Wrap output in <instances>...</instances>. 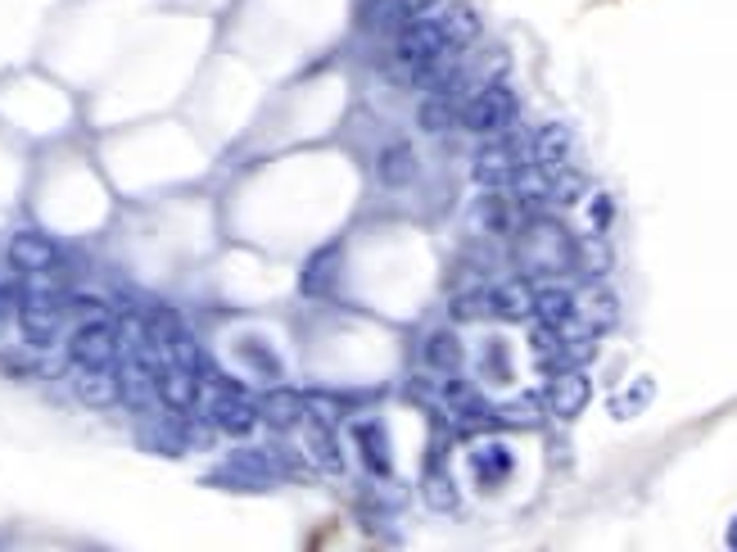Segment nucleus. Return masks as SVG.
Masks as SVG:
<instances>
[{
    "mask_svg": "<svg viewBox=\"0 0 737 552\" xmlns=\"http://www.w3.org/2000/svg\"><path fill=\"white\" fill-rule=\"evenodd\" d=\"M421 498L434 507V511H453L457 507V485H453V475L444 471V466H430L426 471V481H421Z\"/></svg>",
    "mask_w": 737,
    "mask_h": 552,
    "instance_id": "c756f323",
    "label": "nucleus"
},
{
    "mask_svg": "<svg viewBox=\"0 0 737 552\" xmlns=\"http://www.w3.org/2000/svg\"><path fill=\"white\" fill-rule=\"evenodd\" d=\"M606 268H611V249H606V240L598 232L588 240H575V272H583L588 281H602Z\"/></svg>",
    "mask_w": 737,
    "mask_h": 552,
    "instance_id": "cd10ccee",
    "label": "nucleus"
},
{
    "mask_svg": "<svg viewBox=\"0 0 737 552\" xmlns=\"http://www.w3.org/2000/svg\"><path fill=\"white\" fill-rule=\"evenodd\" d=\"M208 421H213L217 430H227V435H249V430L258 426V403H253L240 385L217 381V394H213V403H208Z\"/></svg>",
    "mask_w": 737,
    "mask_h": 552,
    "instance_id": "6e6552de",
    "label": "nucleus"
},
{
    "mask_svg": "<svg viewBox=\"0 0 737 552\" xmlns=\"http://www.w3.org/2000/svg\"><path fill=\"white\" fill-rule=\"evenodd\" d=\"M525 164H530V136H521V132H498V136L485 145V150L475 155L470 172H475V181H480V187L502 191Z\"/></svg>",
    "mask_w": 737,
    "mask_h": 552,
    "instance_id": "7ed1b4c3",
    "label": "nucleus"
},
{
    "mask_svg": "<svg viewBox=\"0 0 737 552\" xmlns=\"http://www.w3.org/2000/svg\"><path fill=\"white\" fill-rule=\"evenodd\" d=\"M511 453L502 449V444H480V449H470V475L480 481L485 489H494V485H502L507 475H511Z\"/></svg>",
    "mask_w": 737,
    "mask_h": 552,
    "instance_id": "b1692460",
    "label": "nucleus"
},
{
    "mask_svg": "<svg viewBox=\"0 0 737 552\" xmlns=\"http://www.w3.org/2000/svg\"><path fill=\"white\" fill-rule=\"evenodd\" d=\"M78 398L87 403V408H114V403L123 398L118 372L114 367H87V372L78 376Z\"/></svg>",
    "mask_w": 737,
    "mask_h": 552,
    "instance_id": "aec40b11",
    "label": "nucleus"
},
{
    "mask_svg": "<svg viewBox=\"0 0 737 552\" xmlns=\"http://www.w3.org/2000/svg\"><path fill=\"white\" fill-rule=\"evenodd\" d=\"M534 317H538V326H552V330L570 326V322H575V294L562 290V285L534 290Z\"/></svg>",
    "mask_w": 737,
    "mask_h": 552,
    "instance_id": "412c9836",
    "label": "nucleus"
},
{
    "mask_svg": "<svg viewBox=\"0 0 737 552\" xmlns=\"http://www.w3.org/2000/svg\"><path fill=\"white\" fill-rule=\"evenodd\" d=\"M434 23L444 27L449 46H470L475 36H480V14H475L470 5H444V10L434 14Z\"/></svg>",
    "mask_w": 737,
    "mask_h": 552,
    "instance_id": "bb28decb",
    "label": "nucleus"
},
{
    "mask_svg": "<svg viewBox=\"0 0 737 552\" xmlns=\"http://www.w3.org/2000/svg\"><path fill=\"white\" fill-rule=\"evenodd\" d=\"M449 46V36H444V27L434 23V14H421V19H408L398 27V42H394V68L398 72H412L430 59V55H439Z\"/></svg>",
    "mask_w": 737,
    "mask_h": 552,
    "instance_id": "39448f33",
    "label": "nucleus"
},
{
    "mask_svg": "<svg viewBox=\"0 0 737 552\" xmlns=\"http://www.w3.org/2000/svg\"><path fill=\"white\" fill-rule=\"evenodd\" d=\"M647 398H651V381H643V385H634L624 398H615V403H611V413H615V417H634Z\"/></svg>",
    "mask_w": 737,
    "mask_h": 552,
    "instance_id": "72a5a7b5",
    "label": "nucleus"
},
{
    "mask_svg": "<svg viewBox=\"0 0 737 552\" xmlns=\"http://www.w3.org/2000/svg\"><path fill=\"white\" fill-rule=\"evenodd\" d=\"M439 0H389V10H394V19L398 23H408V19H421L426 10H434Z\"/></svg>",
    "mask_w": 737,
    "mask_h": 552,
    "instance_id": "f704fd0d",
    "label": "nucleus"
},
{
    "mask_svg": "<svg viewBox=\"0 0 737 552\" xmlns=\"http://www.w3.org/2000/svg\"><path fill=\"white\" fill-rule=\"evenodd\" d=\"M515 119H521V100H515V91L507 82H489L485 91H475L466 104L457 123L466 132H480V136H498V132H511Z\"/></svg>",
    "mask_w": 737,
    "mask_h": 552,
    "instance_id": "f03ea898",
    "label": "nucleus"
},
{
    "mask_svg": "<svg viewBox=\"0 0 737 552\" xmlns=\"http://www.w3.org/2000/svg\"><path fill=\"white\" fill-rule=\"evenodd\" d=\"M376 177L385 181V187H412L417 181V150L408 140L385 145L381 159H376Z\"/></svg>",
    "mask_w": 737,
    "mask_h": 552,
    "instance_id": "6ab92c4d",
    "label": "nucleus"
},
{
    "mask_svg": "<svg viewBox=\"0 0 737 552\" xmlns=\"http://www.w3.org/2000/svg\"><path fill=\"white\" fill-rule=\"evenodd\" d=\"M489 317L498 322H530L534 317V290L530 281H502L489 290Z\"/></svg>",
    "mask_w": 737,
    "mask_h": 552,
    "instance_id": "dca6fc26",
    "label": "nucleus"
},
{
    "mask_svg": "<svg viewBox=\"0 0 737 552\" xmlns=\"http://www.w3.org/2000/svg\"><path fill=\"white\" fill-rule=\"evenodd\" d=\"M588 217H593V232L602 236V232H606V223H611V200H606L602 191L593 195V209H588Z\"/></svg>",
    "mask_w": 737,
    "mask_h": 552,
    "instance_id": "c9c22d12",
    "label": "nucleus"
},
{
    "mask_svg": "<svg viewBox=\"0 0 737 552\" xmlns=\"http://www.w3.org/2000/svg\"><path fill=\"white\" fill-rule=\"evenodd\" d=\"M583 191H588V181L579 177V172H552V187H547V204H579L583 200Z\"/></svg>",
    "mask_w": 737,
    "mask_h": 552,
    "instance_id": "7c9ffc66",
    "label": "nucleus"
},
{
    "mask_svg": "<svg viewBox=\"0 0 737 552\" xmlns=\"http://www.w3.org/2000/svg\"><path fill=\"white\" fill-rule=\"evenodd\" d=\"M140 444L150 449V453H168V458H177V453H186V449H191V435H186V426H181V421L159 417V421H145V426H140Z\"/></svg>",
    "mask_w": 737,
    "mask_h": 552,
    "instance_id": "4be33fe9",
    "label": "nucleus"
},
{
    "mask_svg": "<svg viewBox=\"0 0 737 552\" xmlns=\"http://www.w3.org/2000/svg\"><path fill=\"white\" fill-rule=\"evenodd\" d=\"M276 475H281V466H276V458H272V453H263V449H240V453H231V458H227V466H223V471L208 475V485L268 489V485H276Z\"/></svg>",
    "mask_w": 737,
    "mask_h": 552,
    "instance_id": "0eeeda50",
    "label": "nucleus"
},
{
    "mask_svg": "<svg viewBox=\"0 0 737 552\" xmlns=\"http://www.w3.org/2000/svg\"><path fill=\"white\" fill-rule=\"evenodd\" d=\"M304 449H308L313 466H321V471H330V475L344 471L340 439H336V430H330V421H326L321 413H308V417H304Z\"/></svg>",
    "mask_w": 737,
    "mask_h": 552,
    "instance_id": "4468645a",
    "label": "nucleus"
},
{
    "mask_svg": "<svg viewBox=\"0 0 737 552\" xmlns=\"http://www.w3.org/2000/svg\"><path fill=\"white\" fill-rule=\"evenodd\" d=\"M615 317H620V300L606 290V285H593L583 294V300H575V322H583V326H593V330H606V326H615Z\"/></svg>",
    "mask_w": 737,
    "mask_h": 552,
    "instance_id": "5701e85b",
    "label": "nucleus"
},
{
    "mask_svg": "<svg viewBox=\"0 0 737 552\" xmlns=\"http://www.w3.org/2000/svg\"><path fill=\"white\" fill-rule=\"evenodd\" d=\"M5 254H10V268L23 277H46L59 268V245L46 232H14Z\"/></svg>",
    "mask_w": 737,
    "mask_h": 552,
    "instance_id": "1a4fd4ad",
    "label": "nucleus"
},
{
    "mask_svg": "<svg viewBox=\"0 0 737 552\" xmlns=\"http://www.w3.org/2000/svg\"><path fill=\"white\" fill-rule=\"evenodd\" d=\"M68 362L78 367V372H87V367H114L118 362V326L104 317L82 322L68 336Z\"/></svg>",
    "mask_w": 737,
    "mask_h": 552,
    "instance_id": "423d86ee",
    "label": "nucleus"
},
{
    "mask_svg": "<svg viewBox=\"0 0 737 552\" xmlns=\"http://www.w3.org/2000/svg\"><path fill=\"white\" fill-rule=\"evenodd\" d=\"M240 353H245V358H249V362H253L263 376H281V358H276V353H268V349L258 345V340H245V345H240Z\"/></svg>",
    "mask_w": 737,
    "mask_h": 552,
    "instance_id": "473e14b6",
    "label": "nucleus"
},
{
    "mask_svg": "<svg viewBox=\"0 0 737 552\" xmlns=\"http://www.w3.org/2000/svg\"><path fill=\"white\" fill-rule=\"evenodd\" d=\"M64 308L68 300L59 290H46V285H27L19 294V326H23V340L36 345V349H46L55 336H59V322H64Z\"/></svg>",
    "mask_w": 737,
    "mask_h": 552,
    "instance_id": "20e7f679",
    "label": "nucleus"
},
{
    "mask_svg": "<svg viewBox=\"0 0 737 552\" xmlns=\"http://www.w3.org/2000/svg\"><path fill=\"white\" fill-rule=\"evenodd\" d=\"M421 362L430 367V372L457 376L462 362H466V345L453 336V330H434V336H426V345H421Z\"/></svg>",
    "mask_w": 737,
    "mask_h": 552,
    "instance_id": "f3484780",
    "label": "nucleus"
},
{
    "mask_svg": "<svg viewBox=\"0 0 737 552\" xmlns=\"http://www.w3.org/2000/svg\"><path fill=\"white\" fill-rule=\"evenodd\" d=\"M588 398H593V381H588L579 367H562L557 376H552V390H547V413L562 417V421H575Z\"/></svg>",
    "mask_w": 737,
    "mask_h": 552,
    "instance_id": "9b49d317",
    "label": "nucleus"
},
{
    "mask_svg": "<svg viewBox=\"0 0 737 552\" xmlns=\"http://www.w3.org/2000/svg\"><path fill=\"white\" fill-rule=\"evenodd\" d=\"M521 223H525V209L511 195H480L470 209V232H480V236H511V232H521Z\"/></svg>",
    "mask_w": 737,
    "mask_h": 552,
    "instance_id": "f8f14e48",
    "label": "nucleus"
},
{
    "mask_svg": "<svg viewBox=\"0 0 737 552\" xmlns=\"http://www.w3.org/2000/svg\"><path fill=\"white\" fill-rule=\"evenodd\" d=\"M449 313H453V322H480V317H489V290H462V294H453Z\"/></svg>",
    "mask_w": 737,
    "mask_h": 552,
    "instance_id": "2f4dec72",
    "label": "nucleus"
},
{
    "mask_svg": "<svg viewBox=\"0 0 737 552\" xmlns=\"http://www.w3.org/2000/svg\"><path fill=\"white\" fill-rule=\"evenodd\" d=\"M200 372H191V367H181V362H159L155 367V390H159V403L168 413H191L195 403H200Z\"/></svg>",
    "mask_w": 737,
    "mask_h": 552,
    "instance_id": "9d476101",
    "label": "nucleus"
},
{
    "mask_svg": "<svg viewBox=\"0 0 737 552\" xmlns=\"http://www.w3.org/2000/svg\"><path fill=\"white\" fill-rule=\"evenodd\" d=\"M728 548H737V521H733V530H728Z\"/></svg>",
    "mask_w": 737,
    "mask_h": 552,
    "instance_id": "e433bc0d",
    "label": "nucleus"
},
{
    "mask_svg": "<svg viewBox=\"0 0 737 552\" xmlns=\"http://www.w3.org/2000/svg\"><path fill=\"white\" fill-rule=\"evenodd\" d=\"M575 155V132L566 123H543L534 136H530V164L534 168H547V172H557L566 168Z\"/></svg>",
    "mask_w": 737,
    "mask_h": 552,
    "instance_id": "ddd939ff",
    "label": "nucleus"
},
{
    "mask_svg": "<svg viewBox=\"0 0 737 552\" xmlns=\"http://www.w3.org/2000/svg\"><path fill=\"white\" fill-rule=\"evenodd\" d=\"M353 444L372 475H389V435L381 421H353Z\"/></svg>",
    "mask_w": 737,
    "mask_h": 552,
    "instance_id": "a211bd4d",
    "label": "nucleus"
},
{
    "mask_svg": "<svg viewBox=\"0 0 737 552\" xmlns=\"http://www.w3.org/2000/svg\"><path fill=\"white\" fill-rule=\"evenodd\" d=\"M253 403H258V421H268L272 430H294V426H304V417H308L304 394H294V390H268L263 398H253Z\"/></svg>",
    "mask_w": 737,
    "mask_h": 552,
    "instance_id": "2eb2a0df",
    "label": "nucleus"
},
{
    "mask_svg": "<svg viewBox=\"0 0 737 552\" xmlns=\"http://www.w3.org/2000/svg\"><path fill=\"white\" fill-rule=\"evenodd\" d=\"M340 245H326V249H317L313 259L304 263V277H299V285H304V294H326L330 285H336V277H340Z\"/></svg>",
    "mask_w": 737,
    "mask_h": 552,
    "instance_id": "a878e982",
    "label": "nucleus"
},
{
    "mask_svg": "<svg viewBox=\"0 0 737 552\" xmlns=\"http://www.w3.org/2000/svg\"><path fill=\"white\" fill-rule=\"evenodd\" d=\"M457 114H462L457 91H430V95L421 100V109H417V123L439 136V132H449V127L457 123Z\"/></svg>",
    "mask_w": 737,
    "mask_h": 552,
    "instance_id": "393cba45",
    "label": "nucleus"
},
{
    "mask_svg": "<svg viewBox=\"0 0 737 552\" xmlns=\"http://www.w3.org/2000/svg\"><path fill=\"white\" fill-rule=\"evenodd\" d=\"M515 263L530 277H562L575 272V236L562 223H547V217H530L515 232Z\"/></svg>",
    "mask_w": 737,
    "mask_h": 552,
    "instance_id": "f257e3e1",
    "label": "nucleus"
},
{
    "mask_svg": "<svg viewBox=\"0 0 737 552\" xmlns=\"http://www.w3.org/2000/svg\"><path fill=\"white\" fill-rule=\"evenodd\" d=\"M494 421L498 426H515V430H534L543 421V398H534V394L511 398V403H502V408H494Z\"/></svg>",
    "mask_w": 737,
    "mask_h": 552,
    "instance_id": "c85d7f7f",
    "label": "nucleus"
}]
</instances>
